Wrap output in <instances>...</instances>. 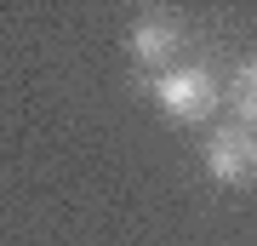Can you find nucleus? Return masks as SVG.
<instances>
[{
    "instance_id": "7ed1b4c3",
    "label": "nucleus",
    "mask_w": 257,
    "mask_h": 246,
    "mask_svg": "<svg viewBox=\"0 0 257 246\" xmlns=\"http://www.w3.org/2000/svg\"><path fill=\"white\" fill-rule=\"evenodd\" d=\"M126 46H132V57H138L143 69L166 74L177 63V46H183V18H172V12H143V18H132Z\"/></svg>"
},
{
    "instance_id": "20e7f679",
    "label": "nucleus",
    "mask_w": 257,
    "mask_h": 246,
    "mask_svg": "<svg viewBox=\"0 0 257 246\" xmlns=\"http://www.w3.org/2000/svg\"><path fill=\"white\" fill-rule=\"evenodd\" d=\"M229 109L240 115V126L257 132V57H246V63L234 69V80H229Z\"/></svg>"
},
{
    "instance_id": "f257e3e1",
    "label": "nucleus",
    "mask_w": 257,
    "mask_h": 246,
    "mask_svg": "<svg viewBox=\"0 0 257 246\" xmlns=\"http://www.w3.org/2000/svg\"><path fill=\"white\" fill-rule=\"evenodd\" d=\"M149 92H155V103L166 115L177 120V126H194V120H206L211 109H217V74H211L206 63H183V69H166L149 80Z\"/></svg>"
},
{
    "instance_id": "f03ea898",
    "label": "nucleus",
    "mask_w": 257,
    "mask_h": 246,
    "mask_svg": "<svg viewBox=\"0 0 257 246\" xmlns=\"http://www.w3.org/2000/svg\"><path fill=\"white\" fill-rule=\"evenodd\" d=\"M206 178L223 183V189H246L257 183V132L229 120V126H217L206 137Z\"/></svg>"
}]
</instances>
